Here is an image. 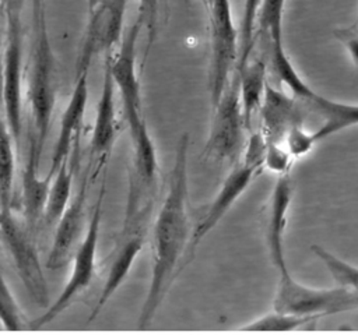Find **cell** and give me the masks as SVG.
I'll return each instance as SVG.
<instances>
[{
    "mask_svg": "<svg viewBox=\"0 0 358 335\" xmlns=\"http://www.w3.org/2000/svg\"><path fill=\"white\" fill-rule=\"evenodd\" d=\"M14 138L7 121L0 116V207H8L14 180ZM15 142V141H14Z\"/></svg>",
    "mask_w": 358,
    "mask_h": 335,
    "instance_id": "obj_22",
    "label": "cell"
},
{
    "mask_svg": "<svg viewBox=\"0 0 358 335\" xmlns=\"http://www.w3.org/2000/svg\"><path fill=\"white\" fill-rule=\"evenodd\" d=\"M115 84L109 71L108 64L105 63L103 82L101 95L96 103L95 119L91 133V154L98 159L106 158L117 138L119 121L116 116V103H115Z\"/></svg>",
    "mask_w": 358,
    "mask_h": 335,
    "instance_id": "obj_17",
    "label": "cell"
},
{
    "mask_svg": "<svg viewBox=\"0 0 358 335\" xmlns=\"http://www.w3.org/2000/svg\"><path fill=\"white\" fill-rule=\"evenodd\" d=\"M0 322L8 331L22 329V318L20 307L0 271Z\"/></svg>",
    "mask_w": 358,
    "mask_h": 335,
    "instance_id": "obj_27",
    "label": "cell"
},
{
    "mask_svg": "<svg viewBox=\"0 0 358 335\" xmlns=\"http://www.w3.org/2000/svg\"><path fill=\"white\" fill-rule=\"evenodd\" d=\"M207 13L210 21L208 91L214 107L236 68L239 32L234 24L229 0H213Z\"/></svg>",
    "mask_w": 358,
    "mask_h": 335,
    "instance_id": "obj_7",
    "label": "cell"
},
{
    "mask_svg": "<svg viewBox=\"0 0 358 335\" xmlns=\"http://www.w3.org/2000/svg\"><path fill=\"white\" fill-rule=\"evenodd\" d=\"M292 161L294 158L282 144L266 141L263 168H267L268 170L275 172L280 176V174L289 173Z\"/></svg>",
    "mask_w": 358,
    "mask_h": 335,
    "instance_id": "obj_28",
    "label": "cell"
},
{
    "mask_svg": "<svg viewBox=\"0 0 358 335\" xmlns=\"http://www.w3.org/2000/svg\"><path fill=\"white\" fill-rule=\"evenodd\" d=\"M334 36L341 43H344L351 61L358 67V31L341 28V29L334 31Z\"/></svg>",
    "mask_w": 358,
    "mask_h": 335,
    "instance_id": "obj_30",
    "label": "cell"
},
{
    "mask_svg": "<svg viewBox=\"0 0 358 335\" xmlns=\"http://www.w3.org/2000/svg\"><path fill=\"white\" fill-rule=\"evenodd\" d=\"M259 113L262 119L260 133L266 141L278 144H282L291 127L306 124L308 120L303 100L292 94H285L274 88L268 81Z\"/></svg>",
    "mask_w": 358,
    "mask_h": 335,
    "instance_id": "obj_12",
    "label": "cell"
},
{
    "mask_svg": "<svg viewBox=\"0 0 358 335\" xmlns=\"http://www.w3.org/2000/svg\"><path fill=\"white\" fill-rule=\"evenodd\" d=\"M287 0H262L257 32L268 39V46L282 45V17Z\"/></svg>",
    "mask_w": 358,
    "mask_h": 335,
    "instance_id": "obj_25",
    "label": "cell"
},
{
    "mask_svg": "<svg viewBox=\"0 0 358 335\" xmlns=\"http://www.w3.org/2000/svg\"><path fill=\"white\" fill-rule=\"evenodd\" d=\"M310 250L323 262V265L327 268L329 274L333 276L336 283L338 286L350 289L358 297V267L338 258L337 255H334L322 246L313 244Z\"/></svg>",
    "mask_w": 358,
    "mask_h": 335,
    "instance_id": "obj_24",
    "label": "cell"
},
{
    "mask_svg": "<svg viewBox=\"0 0 358 335\" xmlns=\"http://www.w3.org/2000/svg\"><path fill=\"white\" fill-rule=\"evenodd\" d=\"M103 197H105V181L102 183L101 193L95 202L92 216L85 229L80 247L74 254L70 276L66 285L63 286L60 295L57 296V299L45 310L43 314H41L36 320L31 322L34 328H41L52 322L71 304V302L78 293H81L84 289H87L91 285L95 274V261H96V248H98L99 229H101V219H102Z\"/></svg>",
    "mask_w": 358,
    "mask_h": 335,
    "instance_id": "obj_8",
    "label": "cell"
},
{
    "mask_svg": "<svg viewBox=\"0 0 358 335\" xmlns=\"http://www.w3.org/2000/svg\"><path fill=\"white\" fill-rule=\"evenodd\" d=\"M73 190V170L67 166V161L63 162L56 173L52 176L49 193L46 197L43 214L41 222L45 226L55 225L71 200Z\"/></svg>",
    "mask_w": 358,
    "mask_h": 335,
    "instance_id": "obj_21",
    "label": "cell"
},
{
    "mask_svg": "<svg viewBox=\"0 0 358 335\" xmlns=\"http://www.w3.org/2000/svg\"><path fill=\"white\" fill-rule=\"evenodd\" d=\"M316 317L312 315H298L292 313L273 311L266 315H262L252 322L242 327V331H259V332H288L298 328L315 324Z\"/></svg>",
    "mask_w": 358,
    "mask_h": 335,
    "instance_id": "obj_23",
    "label": "cell"
},
{
    "mask_svg": "<svg viewBox=\"0 0 358 335\" xmlns=\"http://www.w3.org/2000/svg\"><path fill=\"white\" fill-rule=\"evenodd\" d=\"M88 95V73H83L74 77V87L70 99L60 117L59 133L50 158V170L48 173L49 177H52L59 166L67 161L73 145H76L80 138L84 126Z\"/></svg>",
    "mask_w": 358,
    "mask_h": 335,
    "instance_id": "obj_13",
    "label": "cell"
},
{
    "mask_svg": "<svg viewBox=\"0 0 358 335\" xmlns=\"http://www.w3.org/2000/svg\"><path fill=\"white\" fill-rule=\"evenodd\" d=\"M292 181L289 173L280 174L271 193L270 207H268V216L266 225V244L268 250V257L273 267L277 272L287 271V261H285V228H287V218L288 209L292 201Z\"/></svg>",
    "mask_w": 358,
    "mask_h": 335,
    "instance_id": "obj_16",
    "label": "cell"
},
{
    "mask_svg": "<svg viewBox=\"0 0 358 335\" xmlns=\"http://www.w3.org/2000/svg\"><path fill=\"white\" fill-rule=\"evenodd\" d=\"M1 46H3V40H1V36H0V50H1Z\"/></svg>",
    "mask_w": 358,
    "mask_h": 335,
    "instance_id": "obj_35",
    "label": "cell"
},
{
    "mask_svg": "<svg viewBox=\"0 0 358 335\" xmlns=\"http://www.w3.org/2000/svg\"><path fill=\"white\" fill-rule=\"evenodd\" d=\"M273 308L281 313L312 315L320 318L358 308V297L344 286L317 289L294 279L291 272H278V283L273 300Z\"/></svg>",
    "mask_w": 358,
    "mask_h": 335,
    "instance_id": "obj_5",
    "label": "cell"
},
{
    "mask_svg": "<svg viewBox=\"0 0 358 335\" xmlns=\"http://www.w3.org/2000/svg\"><path fill=\"white\" fill-rule=\"evenodd\" d=\"M35 21V45L29 75V105L34 121V134L38 151L42 154L49 134L53 109L57 98V66L50 43L45 6L32 10Z\"/></svg>",
    "mask_w": 358,
    "mask_h": 335,
    "instance_id": "obj_2",
    "label": "cell"
},
{
    "mask_svg": "<svg viewBox=\"0 0 358 335\" xmlns=\"http://www.w3.org/2000/svg\"><path fill=\"white\" fill-rule=\"evenodd\" d=\"M138 17L147 29V52L151 47L158 20V0H138Z\"/></svg>",
    "mask_w": 358,
    "mask_h": 335,
    "instance_id": "obj_29",
    "label": "cell"
},
{
    "mask_svg": "<svg viewBox=\"0 0 358 335\" xmlns=\"http://www.w3.org/2000/svg\"><path fill=\"white\" fill-rule=\"evenodd\" d=\"M7 31L3 45L1 64V103L3 114L11 135L18 144L22 127V57L24 34L21 20V0H4Z\"/></svg>",
    "mask_w": 358,
    "mask_h": 335,
    "instance_id": "obj_3",
    "label": "cell"
},
{
    "mask_svg": "<svg viewBox=\"0 0 358 335\" xmlns=\"http://www.w3.org/2000/svg\"><path fill=\"white\" fill-rule=\"evenodd\" d=\"M102 0H87V11L94 8L96 4H99Z\"/></svg>",
    "mask_w": 358,
    "mask_h": 335,
    "instance_id": "obj_32",
    "label": "cell"
},
{
    "mask_svg": "<svg viewBox=\"0 0 358 335\" xmlns=\"http://www.w3.org/2000/svg\"><path fill=\"white\" fill-rule=\"evenodd\" d=\"M236 71L239 73V98L245 126L248 131H252L255 114L259 113L264 96L267 64L266 60L262 59H255L253 61L249 59L248 63Z\"/></svg>",
    "mask_w": 358,
    "mask_h": 335,
    "instance_id": "obj_20",
    "label": "cell"
},
{
    "mask_svg": "<svg viewBox=\"0 0 358 335\" xmlns=\"http://www.w3.org/2000/svg\"><path fill=\"white\" fill-rule=\"evenodd\" d=\"M189 134L183 133L176 144L175 161L166 194L152 225V267L150 286L140 310L138 327L145 328L164 302L182 262L192 236L189 216Z\"/></svg>",
    "mask_w": 358,
    "mask_h": 335,
    "instance_id": "obj_1",
    "label": "cell"
},
{
    "mask_svg": "<svg viewBox=\"0 0 358 335\" xmlns=\"http://www.w3.org/2000/svg\"><path fill=\"white\" fill-rule=\"evenodd\" d=\"M348 29H351V31H358V17H357V20L352 22V25H350V27H347Z\"/></svg>",
    "mask_w": 358,
    "mask_h": 335,
    "instance_id": "obj_33",
    "label": "cell"
},
{
    "mask_svg": "<svg viewBox=\"0 0 358 335\" xmlns=\"http://www.w3.org/2000/svg\"><path fill=\"white\" fill-rule=\"evenodd\" d=\"M248 131L242 114L239 98V73L232 77L213 107V120L203 154L218 162H238L243 152Z\"/></svg>",
    "mask_w": 358,
    "mask_h": 335,
    "instance_id": "obj_6",
    "label": "cell"
},
{
    "mask_svg": "<svg viewBox=\"0 0 358 335\" xmlns=\"http://www.w3.org/2000/svg\"><path fill=\"white\" fill-rule=\"evenodd\" d=\"M147 225L148 223H138L127 229H122L117 248L113 254L101 295L95 303V307L91 311V315L88 317V322L94 321L99 315L105 304L110 300V297L115 295V292L120 288V285L127 278L137 255L143 250V246L145 241Z\"/></svg>",
    "mask_w": 358,
    "mask_h": 335,
    "instance_id": "obj_14",
    "label": "cell"
},
{
    "mask_svg": "<svg viewBox=\"0 0 358 335\" xmlns=\"http://www.w3.org/2000/svg\"><path fill=\"white\" fill-rule=\"evenodd\" d=\"M143 27L144 25L141 18L137 17V20L123 34L115 56H106L105 61L109 67L115 88L120 95V102L129 133L136 130L140 124L145 121L143 116L141 82L136 64L137 40Z\"/></svg>",
    "mask_w": 358,
    "mask_h": 335,
    "instance_id": "obj_9",
    "label": "cell"
},
{
    "mask_svg": "<svg viewBox=\"0 0 358 335\" xmlns=\"http://www.w3.org/2000/svg\"><path fill=\"white\" fill-rule=\"evenodd\" d=\"M45 6V0H32V10H38Z\"/></svg>",
    "mask_w": 358,
    "mask_h": 335,
    "instance_id": "obj_31",
    "label": "cell"
},
{
    "mask_svg": "<svg viewBox=\"0 0 358 335\" xmlns=\"http://www.w3.org/2000/svg\"><path fill=\"white\" fill-rule=\"evenodd\" d=\"M211 1H213V0H201V3H203V6H204V8H206V10L210 7Z\"/></svg>",
    "mask_w": 358,
    "mask_h": 335,
    "instance_id": "obj_34",
    "label": "cell"
},
{
    "mask_svg": "<svg viewBox=\"0 0 358 335\" xmlns=\"http://www.w3.org/2000/svg\"><path fill=\"white\" fill-rule=\"evenodd\" d=\"M87 179L83 180L78 191L70 200L67 208L56 222L53 241L48 254L46 268L59 269L66 265L73 248L83 236L85 228Z\"/></svg>",
    "mask_w": 358,
    "mask_h": 335,
    "instance_id": "obj_15",
    "label": "cell"
},
{
    "mask_svg": "<svg viewBox=\"0 0 358 335\" xmlns=\"http://www.w3.org/2000/svg\"><path fill=\"white\" fill-rule=\"evenodd\" d=\"M129 0H102L88 11V21L76 61L74 77L88 73L92 61L109 56L123 38V24Z\"/></svg>",
    "mask_w": 358,
    "mask_h": 335,
    "instance_id": "obj_10",
    "label": "cell"
},
{
    "mask_svg": "<svg viewBox=\"0 0 358 335\" xmlns=\"http://www.w3.org/2000/svg\"><path fill=\"white\" fill-rule=\"evenodd\" d=\"M41 152L36 148L35 140L29 137L28 156L21 176V195H22V208H24V222L34 232L38 223L41 222L46 197L49 193L52 177H41L38 173Z\"/></svg>",
    "mask_w": 358,
    "mask_h": 335,
    "instance_id": "obj_19",
    "label": "cell"
},
{
    "mask_svg": "<svg viewBox=\"0 0 358 335\" xmlns=\"http://www.w3.org/2000/svg\"><path fill=\"white\" fill-rule=\"evenodd\" d=\"M262 170V166L248 162L245 159H242V162H238L231 169V172L224 179L220 190L214 195L213 201L210 202L201 218L197 221V223L193 226L190 241L183 257L182 269L193 260L196 248L203 241V239L218 225V222L227 215L235 201L245 193V190L250 186L253 179Z\"/></svg>",
    "mask_w": 358,
    "mask_h": 335,
    "instance_id": "obj_11",
    "label": "cell"
},
{
    "mask_svg": "<svg viewBox=\"0 0 358 335\" xmlns=\"http://www.w3.org/2000/svg\"><path fill=\"white\" fill-rule=\"evenodd\" d=\"M260 6L262 0H243V14L239 28V59L235 70H241L250 59L256 40L255 28L257 25Z\"/></svg>",
    "mask_w": 358,
    "mask_h": 335,
    "instance_id": "obj_26",
    "label": "cell"
},
{
    "mask_svg": "<svg viewBox=\"0 0 358 335\" xmlns=\"http://www.w3.org/2000/svg\"><path fill=\"white\" fill-rule=\"evenodd\" d=\"M305 103L308 119H319L320 126L312 131L315 142H320L338 131L358 124V103L331 100L317 92L309 98H301Z\"/></svg>",
    "mask_w": 358,
    "mask_h": 335,
    "instance_id": "obj_18",
    "label": "cell"
},
{
    "mask_svg": "<svg viewBox=\"0 0 358 335\" xmlns=\"http://www.w3.org/2000/svg\"><path fill=\"white\" fill-rule=\"evenodd\" d=\"M0 240L10 254L14 268L28 292L39 306L49 304V289L32 230L8 207H0Z\"/></svg>",
    "mask_w": 358,
    "mask_h": 335,
    "instance_id": "obj_4",
    "label": "cell"
}]
</instances>
